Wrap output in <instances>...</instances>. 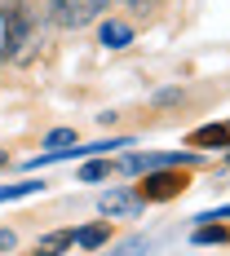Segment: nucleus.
<instances>
[{
    "label": "nucleus",
    "mask_w": 230,
    "mask_h": 256,
    "mask_svg": "<svg viewBox=\"0 0 230 256\" xmlns=\"http://www.w3.org/2000/svg\"><path fill=\"white\" fill-rule=\"evenodd\" d=\"M71 243H76V230H49L40 243H36V256H62Z\"/></svg>",
    "instance_id": "nucleus-5"
},
{
    "label": "nucleus",
    "mask_w": 230,
    "mask_h": 256,
    "mask_svg": "<svg viewBox=\"0 0 230 256\" xmlns=\"http://www.w3.org/2000/svg\"><path fill=\"white\" fill-rule=\"evenodd\" d=\"M106 234H111V226H89V230L76 234V243L84 248V252H98V248L106 243Z\"/></svg>",
    "instance_id": "nucleus-7"
},
{
    "label": "nucleus",
    "mask_w": 230,
    "mask_h": 256,
    "mask_svg": "<svg viewBox=\"0 0 230 256\" xmlns=\"http://www.w3.org/2000/svg\"><path fill=\"white\" fill-rule=\"evenodd\" d=\"M230 234L221 230V226H199V230H195V243H226Z\"/></svg>",
    "instance_id": "nucleus-10"
},
{
    "label": "nucleus",
    "mask_w": 230,
    "mask_h": 256,
    "mask_svg": "<svg viewBox=\"0 0 230 256\" xmlns=\"http://www.w3.org/2000/svg\"><path fill=\"white\" fill-rule=\"evenodd\" d=\"M45 146H49V150L53 146H76V132H71V128H53L49 137H45Z\"/></svg>",
    "instance_id": "nucleus-11"
},
{
    "label": "nucleus",
    "mask_w": 230,
    "mask_h": 256,
    "mask_svg": "<svg viewBox=\"0 0 230 256\" xmlns=\"http://www.w3.org/2000/svg\"><path fill=\"white\" fill-rule=\"evenodd\" d=\"M128 4H133V9H142V14H146V9H159V4H164V0H128Z\"/></svg>",
    "instance_id": "nucleus-14"
},
{
    "label": "nucleus",
    "mask_w": 230,
    "mask_h": 256,
    "mask_svg": "<svg viewBox=\"0 0 230 256\" xmlns=\"http://www.w3.org/2000/svg\"><path fill=\"white\" fill-rule=\"evenodd\" d=\"M93 9H98V14H102V9H111V0H93Z\"/></svg>",
    "instance_id": "nucleus-15"
},
{
    "label": "nucleus",
    "mask_w": 230,
    "mask_h": 256,
    "mask_svg": "<svg viewBox=\"0 0 230 256\" xmlns=\"http://www.w3.org/2000/svg\"><path fill=\"white\" fill-rule=\"evenodd\" d=\"M18 248V234L14 230H0V252H14Z\"/></svg>",
    "instance_id": "nucleus-13"
},
{
    "label": "nucleus",
    "mask_w": 230,
    "mask_h": 256,
    "mask_svg": "<svg viewBox=\"0 0 230 256\" xmlns=\"http://www.w3.org/2000/svg\"><path fill=\"white\" fill-rule=\"evenodd\" d=\"M142 199L137 194H124V190H111V194H102V212L106 216H137L142 212Z\"/></svg>",
    "instance_id": "nucleus-4"
},
{
    "label": "nucleus",
    "mask_w": 230,
    "mask_h": 256,
    "mask_svg": "<svg viewBox=\"0 0 230 256\" xmlns=\"http://www.w3.org/2000/svg\"><path fill=\"white\" fill-rule=\"evenodd\" d=\"M0 164H5V150H0Z\"/></svg>",
    "instance_id": "nucleus-16"
},
{
    "label": "nucleus",
    "mask_w": 230,
    "mask_h": 256,
    "mask_svg": "<svg viewBox=\"0 0 230 256\" xmlns=\"http://www.w3.org/2000/svg\"><path fill=\"white\" fill-rule=\"evenodd\" d=\"M98 18L93 0H49V22L62 26V31H76V26H89Z\"/></svg>",
    "instance_id": "nucleus-3"
},
{
    "label": "nucleus",
    "mask_w": 230,
    "mask_h": 256,
    "mask_svg": "<svg viewBox=\"0 0 230 256\" xmlns=\"http://www.w3.org/2000/svg\"><path fill=\"white\" fill-rule=\"evenodd\" d=\"M186 190V172L181 168H164V172H146V181L137 186V199L142 204H164Z\"/></svg>",
    "instance_id": "nucleus-2"
},
{
    "label": "nucleus",
    "mask_w": 230,
    "mask_h": 256,
    "mask_svg": "<svg viewBox=\"0 0 230 256\" xmlns=\"http://www.w3.org/2000/svg\"><path fill=\"white\" fill-rule=\"evenodd\" d=\"M230 132L226 128H217V124H208V128H199V132H190V146H221Z\"/></svg>",
    "instance_id": "nucleus-9"
},
{
    "label": "nucleus",
    "mask_w": 230,
    "mask_h": 256,
    "mask_svg": "<svg viewBox=\"0 0 230 256\" xmlns=\"http://www.w3.org/2000/svg\"><path fill=\"white\" fill-rule=\"evenodd\" d=\"M106 172H111V168H106L102 159H93V164H84V168H80V181H102Z\"/></svg>",
    "instance_id": "nucleus-12"
},
{
    "label": "nucleus",
    "mask_w": 230,
    "mask_h": 256,
    "mask_svg": "<svg viewBox=\"0 0 230 256\" xmlns=\"http://www.w3.org/2000/svg\"><path fill=\"white\" fill-rule=\"evenodd\" d=\"M128 40H133V26H124V22H102V44H106V49H124Z\"/></svg>",
    "instance_id": "nucleus-6"
},
{
    "label": "nucleus",
    "mask_w": 230,
    "mask_h": 256,
    "mask_svg": "<svg viewBox=\"0 0 230 256\" xmlns=\"http://www.w3.org/2000/svg\"><path fill=\"white\" fill-rule=\"evenodd\" d=\"M40 190H45V181H18V186H0V204H5V199H27V194H40Z\"/></svg>",
    "instance_id": "nucleus-8"
},
{
    "label": "nucleus",
    "mask_w": 230,
    "mask_h": 256,
    "mask_svg": "<svg viewBox=\"0 0 230 256\" xmlns=\"http://www.w3.org/2000/svg\"><path fill=\"white\" fill-rule=\"evenodd\" d=\"M31 53H36V18L23 0H9L0 9V58L23 66L31 62Z\"/></svg>",
    "instance_id": "nucleus-1"
}]
</instances>
